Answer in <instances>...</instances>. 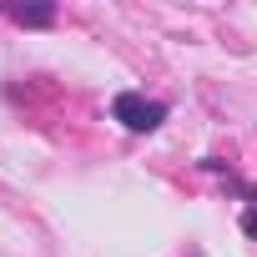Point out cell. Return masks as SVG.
<instances>
[{
    "instance_id": "6da1fadb",
    "label": "cell",
    "mask_w": 257,
    "mask_h": 257,
    "mask_svg": "<svg viewBox=\"0 0 257 257\" xmlns=\"http://www.w3.org/2000/svg\"><path fill=\"white\" fill-rule=\"evenodd\" d=\"M111 116L126 126V132H157V126L167 121V106L162 101H147L142 91H121L111 101Z\"/></svg>"
},
{
    "instance_id": "7a4b0ae2",
    "label": "cell",
    "mask_w": 257,
    "mask_h": 257,
    "mask_svg": "<svg viewBox=\"0 0 257 257\" xmlns=\"http://www.w3.org/2000/svg\"><path fill=\"white\" fill-rule=\"evenodd\" d=\"M11 21H21V26H51V21H56V11H51V6H16V11H11Z\"/></svg>"
},
{
    "instance_id": "3957f363",
    "label": "cell",
    "mask_w": 257,
    "mask_h": 257,
    "mask_svg": "<svg viewBox=\"0 0 257 257\" xmlns=\"http://www.w3.org/2000/svg\"><path fill=\"white\" fill-rule=\"evenodd\" d=\"M242 232H247V237H252V242H257V202H252V207H247V212H242Z\"/></svg>"
}]
</instances>
